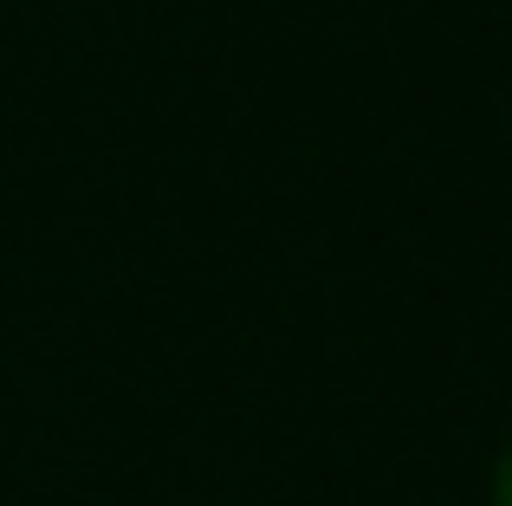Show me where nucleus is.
Listing matches in <instances>:
<instances>
[{
    "label": "nucleus",
    "mask_w": 512,
    "mask_h": 506,
    "mask_svg": "<svg viewBox=\"0 0 512 506\" xmlns=\"http://www.w3.org/2000/svg\"><path fill=\"white\" fill-rule=\"evenodd\" d=\"M493 506H512V448L500 455V468H493Z\"/></svg>",
    "instance_id": "nucleus-1"
}]
</instances>
